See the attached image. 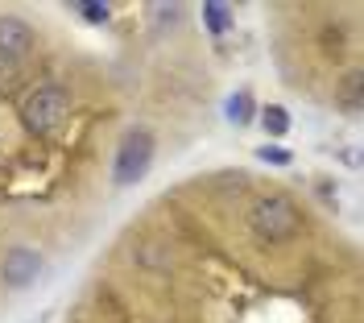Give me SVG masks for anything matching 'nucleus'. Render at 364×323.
Returning a JSON list of instances; mask_svg holds the SVG:
<instances>
[{
  "label": "nucleus",
  "mask_w": 364,
  "mask_h": 323,
  "mask_svg": "<svg viewBox=\"0 0 364 323\" xmlns=\"http://www.w3.org/2000/svg\"><path fill=\"white\" fill-rule=\"evenodd\" d=\"M70 112V95L54 83H46L38 92H29V100L21 104V116H25V129L38 133V137H54L63 129V120Z\"/></svg>",
  "instance_id": "2"
},
{
  "label": "nucleus",
  "mask_w": 364,
  "mask_h": 323,
  "mask_svg": "<svg viewBox=\"0 0 364 323\" xmlns=\"http://www.w3.org/2000/svg\"><path fill=\"white\" fill-rule=\"evenodd\" d=\"M149 158H154V137L145 129H133L120 141V154H116V183H133L149 170Z\"/></svg>",
  "instance_id": "4"
},
{
  "label": "nucleus",
  "mask_w": 364,
  "mask_h": 323,
  "mask_svg": "<svg viewBox=\"0 0 364 323\" xmlns=\"http://www.w3.org/2000/svg\"><path fill=\"white\" fill-rule=\"evenodd\" d=\"M249 224H252V232H257V240H265V245L290 240V236H298V228H302L298 208L286 195H265V199H257L252 211H249Z\"/></svg>",
  "instance_id": "1"
},
{
  "label": "nucleus",
  "mask_w": 364,
  "mask_h": 323,
  "mask_svg": "<svg viewBox=\"0 0 364 323\" xmlns=\"http://www.w3.org/2000/svg\"><path fill=\"white\" fill-rule=\"evenodd\" d=\"M261 158H265V162H290V158H286V154H282V149H269V145L261 149Z\"/></svg>",
  "instance_id": "11"
},
{
  "label": "nucleus",
  "mask_w": 364,
  "mask_h": 323,
  "mask_svg": "<svg viewBox=\"0 0 364 323\" xmlns=\"http://www.w3.org/2000/svg\"><path fill=\"white\" fill-rule=\"evenodd\" d=\"M261 125L269 129L273 137H282V133L290 129V116H286V108H277V104H269V108H265V116H261Z\"/></svg>",
  "instance_id": "9"
},
{
  "label": "nucleus",
  "mask_w": 364,
  "mask_h": 323,
  "mask_svg": "<svg viewBox=\"0 0 364 323\" xmlns=\"http://www.w3.org/2000/svg\"><path fill=\"white\" fill-rule=\"evenodd\" d=\"M75 13H83V21H91V25H104L112 9H108V4H100V0H79V4H75Z\"/></svg>",
  "instance_id": "10"
},
{
  "label": "nucleus",
  "mask_w": 364,
  "mask_h": 323,
  "mask_svg": "<svg viewBox=\"0 0 364 323\" xmlns=\"http://www.w3.org/2000/svg\"><path fill=\"white\" fill-rule=\"evenodd\" d=\"M203 17H207V25H211V33H224L228 21H232V9H228L224 0H207V4H203Z\"/></svg>",
  "instance_id": "7"
},
{
  "label": "nucleus",
  "mask_w": 364,
  "mask_h": 323,
  "mask_svg": "<svg viewBox=\"0 0 364 323\" xmlns=\"http://www.w3.org/2000/svg\"><path fill=\"white\" fill-rule=\"evenodd\" d=\"M29 50H33V29L17 17H0V88H9L21 75Z\"/></svg>",
  "instance_id": "3"
},
{
  "label": "nucleus",
  "mask_w": 364,
  "mask_h": 323,
  "mask_svg": "<svg viewBox=\"0 0 364 323\" xmlns=\"http://www.w3.org/2000/svg\"><path fill=\"white\" fill-rule=\"evenodd\" d=\"M38 270H42V257L33 253V249H25V245L4 253V282L9 286H29L38 277Z\"/></svg>",
  "instance_id": "5"
},
{
  "label": "nucleus",
  "mask_w": 364,
  "mask_h": 323,
  "mask_svg": "<svg viewBox=\"0 0 364 323\" xmlns=\"http://www.w3.org/2000/svg\"><path fill=\"white\" fill-rule=\"evenodd\" d=\"M228 120H236V125H249V120H252V100H249V92H236L232 100H228Z\"/></svg>",
  "instance_id": "8"
},
{
  "label": "nucleus",
  "mask_w": 364,
  "mask_h": 323,
  "mask_svg": "<svg viewBox=\"0 0 364 323\" xmlns=\"http://www.w3.org/2000/svg\"><path fill=\"white\" fill-rule=\"evenodd\" d=\"M340 104H343V112H360V104H364V75L360 70H352L348 79H343V88H340Z\"/></svg>",
  "instance_id": "6"
}]
</instances>
